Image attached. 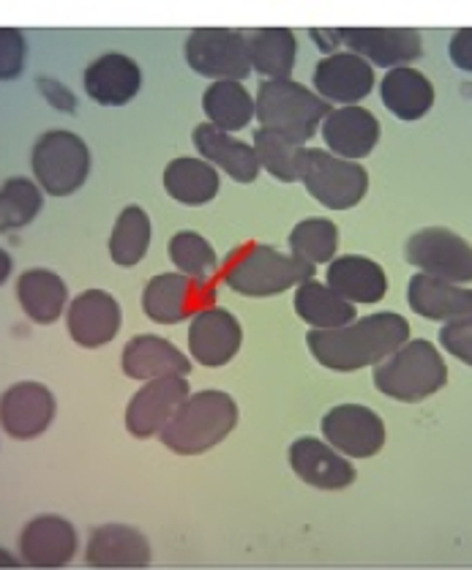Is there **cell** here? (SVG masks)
Instances as JSON below:
<instances>
[{
  "label": "cell",
  "mask_w": 472,
  "mask_h": 570,
  "mask_svg": "<svg viewBox=\"0 0 472 570\" xmlns=\"http://www.w3.org/2000/svg\"><path fill=\"white\" fill-rule=\"evenodd\" d=\"M77 554V530L69 519L45 513L30 519L20 532V557L30 568H63Z\"/></svg>",
  "instance_id": "obj_20"
},
{
  "label": "cell",
  "mask_w": 472,
  "mask_h": 570,
  "mask_svg": "<svg viewBox=\"0 0 472 570\" xmlns=\"http://www.w3.org/2000/svg\"><path fill=\"white\" fill-rule=\"evenodd\" d=\"M445 382L448 366L443 355L426 338H407L396 353H391L374 368L377 391L393 402L404 404H417L434 396L437 391H443Z\"/></svg>",
  "instance_id": "obj_4"
},
{
  "label": "cell",
  "mask_w": 472,
  "mask_h": 570,
  "mask_svg": "<svg viewBox=\"0 0 472 570\" xmlns=\"http://www.w3.org/2000/svg\"><path fill=\"white\" fill-rule=\"evenodd\" d=\"M85 94L101 107H126L142 88V71L137 60L124 52H107L96 58L82 75Z\"/></svg>",
  "instance_id": "obj_21"
},
{
  "label": "cell",
  "mask_w": 472,
  "mask_h": 570,
  "mask_svg": "<svg viewBox=\"0 0 472 570\" xmlns=\"http://www.w3.org/2000/svg\"><path fill=\"white\" fill-rule=\"evenodd\" d=\"M90 568H145L150 562V543L129 524H101L85 549Z\"/></svg>",
  "instance_id": "obj_25"
},
{
  "label": "cell",
  "mask_w": 472,
  "mask_h": 570,
  "mask_svg": "<svg viewBox=\"0 0 472 570\" xmlns=\"http://www.w3.org/2000/svg\"><path fill=\"white\" fill-rule=\"evenodd\" d=\"M167 254L173 259V265L186 276L195 278H214V273L219 271V257H216L214 246L195 233V229H180L169 238Z\"/></svg>",
  "instance_id": "obj_37"
},
{
  "label": "cell",
  "mask_w": 472,
  "mask_h": 570,
  "mask_svg": "<svg viewBox=\"0 0 472 570\" xmlns=\"http://www.w3.org/2000/svg\"><path fill=\"white\" fill-rule=\"evenodd\" d=\"M380 120L374 118L372 109L361 105H338L331 107L325 115L319 135L325 139V148L342 159L361 161L377 148L380 142Z\"/></svg>",
  "instance_id": "obj_19"
},
{
  "label": "cell",
  "mask_w": 472,
  "mask_h": 570,
  "mask_svg": "<svg viewBox=\"0 0 472 570\" xmlns=\"http://www.w3.org/2000/svg\"><path fill=\"white\" fill-rule=\"evenodd\" d=\"M238 426V404L224 391H197L189 393L178 412L161 429V442L167 451L178 456H199L210 448L222 445L233 429Z\"/></svg>",
  "instance_id": "obj_2"
},
{
  "label": "cell",
  "mask_w": 472,
  "mask_h": 570,
  "mask_svg": "<svg viewBox=\"0 0 472 570\" xmlns=\"http://www.w3.org/2000/svg\"><path fill=\"white\" fill-rule=\"evenodd\" d=\"M186 63L205 80H240L252 75L249 41L233 28H197L186 36Z\"/></svg>",
  "instance_id": "obj_8"
},
{
  "label": "cell",
  "mask_w": 472,
  "mask_h": 570,
  "mask_svg": "<svg viewBox=\"0 0 472 570\" xmlns=\"http://www.w3.org/2000/svg\"><path fill=\"white\" fill-rule=\"evenodd\" d=\"M301 184L328 210H350L366 197L368 173L361 161L342 159L323 148H306Z\"/></svg>",
  "instance_id": "obj_7"
},
{
  "label": "cell",
  "mask_w": 472,
  "mask_h": 570,
  "mask_svg": "<svg viewBox=\"0 0 472 570\" xmlns=\"http://www.w3.org/2000/svg\"><path fill=\"white\" fill-rule=\"evenodd\" d=\"M124 314L118 301L105 289H85L66 308V327L71 342L85 350H99L118 336Z\"/></svg>",
  "instance_id": "obj_16"
},
{
  "label": "cell",
  "mask_w": 472,
  "mask_h": 570,
  "mask_svg": "<svg viewBox=\"0 0 472 570\" xmlns=\"http://www.w3.org/2000/svg\"><path fill=\"white\" fill-rule=\"evenodd\" d=\"M28 45L22 30L0 28V82H11L26 71Z\"/></svg>",
  "instance_id": "obj_38"
},
{
  "label": "cell",
  "mask_w": 472,
  "mask_h": 570,
  "mask_svg": "<svg viewBox=\"0 0 472 570\" xmlns=\"http://www.w3.org/2000/svg\"><path fill=\"white\" fill-rule=\"evenodd\" d=\"M295 314L312 327H338L355 320V303L338 295L328 282H308L295 287Z\"/></svg>",
  "instance_id": "obj_31"
},
{
  "label": "cell",
  "mask_w": 472,
  "mask_h": 570,
  "mask_svg": "<svg viewBox=\"0 0 472 570\" xmlns=\"http://www.w3.org/2000/svg\"><path fill=\"white\" fill-rule=\"evenodd\" d=\"M440 344L456 361L468 363L472 368V314L470 317L448 320L445 327H440Z\"/></svg>",
  "instance_id": "obj_39"
},
{
  "label": "cell",
  "mask_w": 472,
  "mask_h": 570,
  "mask_svg": "<svg viewBox=\"0 0 472 570\" xmlns=\"http://www.w3.org/2000/svg\"><path fill=\"white\" fill-rule=\"evenodd\" d=\"M380 99L393 118L413 124L434 107V85L410 63L393 66L380 82Z\"/></svg>",
  "instance_id": "obj_26"
},
{
  "label": "cell",
  "mask_w": 472,
  "mask_h": 570,
  "mask_svg": "<svg viewBox=\"0 0 472 570\" xmlns=\"http://www.w3.org/2000/svg\"><path fill=\"white\" fill-rule=\"evenodd\" d=\"M448 58L456 69L472 75V28H462L451 36V45H448Z\"/></svg>",
  "instance_id": "obj_41"
},
{
  "label": "cell",
  "mask_w": 472,
  "mask_h": 570,
  "mask_svg": "<svg viewBox=\"0 0 472 570\" xmlns=\"http://www.w3.org/2000/svg\"><path fill=\"white\" fill-rule=\"evenodd\" d=\"M410 338V323L402 314H368L338 327H312L306 333L308 353L331 372H361L377 366Z\"/></svg>",
  "instance_id": "obj_1"
},
{
  "label": "cell",
  "mask_w": 472,
  "mask_h": 570,
  "mask_svg": "<svg viewBox=\"0 0 472 570\" xmlns=\"http://www.w3.org/2000/svg\"><path fill=\"white\" fill-rule=\"evenodd\" d=\"M252 71L265 80H287L298 58V39L289 28H259L246 33Z\"/></svg>",
  "instance_id": "obj_30"
},
{
  "label": "cell",
  "mask_w": 472,
  "mask_h": 570,
  "mask_svg": "<svg viewBox=\"0 0 472 570\" xmlns=\"http://www.w3.org/2000/svg\"><path fill=\"white\" fill-rule=\"evenodd\" d=\"M216 303V284L186 273H159L142 289L145 317L159 325H175L195 317Z\"/></svg>",
  "instance_id": "obj_9"
},
{
  "label": "cell",
  "mask_w": 472,
  "mask_h": 570,
  "mask_svg": "<svg viewBox=\"0 0 472 570\" xmlns=\"http://www.w3.org/2000/svg\"><path fill=\"white\" fill-rule=\"evenodd\" d=\"M205 118L224 131H240L254 120V96L240 80H214L203 94Z\"/></svg>",
  "instance_id": "obj_32"
},
{
  "label": "cell",
  "mask_w": 472,
  "mask_h": 570,
  "mask_svg": "<svg viewBox=\"0 0 472 570\" xmlns=\"http://www.w3.org/2000/svg\"><path fill=\"white\" fill-rule=\"evenodd\" d=\"M325 442L350 459H372L385 445V423L372 407L338 404L323 415Z\"/></svg>",
  "instance_id": "obj_12"
},
{
  "label": "cell",
  "mask_w": 472,
  "mask_h": 570,
  "mask_svg": "<svg viewBox=\"0 0 472 570\" xmlns=\"http://www.w3.org/2000/svg\"><path fill=\"white\" fill-rule=\"evenodd\" d=\"M41 186L30 178H9L0 186V233L28 227L41 214Z\"/></svg>",
  "instance_id": "obj_35"
},
{
  "label": "cell",
  "mask_w": 472,
  "mask_h": 570,
  "mask_svg": "<svg viewBox=\"0 0 472 570\" xmlns=\"http://www.w3.org/2000/svg\"><path fill=\"white\" fill-rule=\"evenodd\" d=\"M317 265L263 244L235 248L224 263V284L246 298H274L314 278Z\"/></svg>",
  "instance_id": "obj_3"
},
{
  "label": "cell",
  "mask_w": 472,
  "mask_h": 570,
  "mask_svg": "<svg viewBox=\"0 0 472 570\" xmlns=\"http://www.w3.org/2000/svg\"><path fill=\"white\" fill-rule=\"evenodd\" d=\"M308 36H312L314 41H317L319 52L323 55H331L336 52L338 47H342V33H338V28H312L308 30Z\"/></svg>",
  "instance_id": "obj_42"
},
{
  "label": "cell",
  "mask_w": 472,
  "mask_h": 570,
  "mask_svg": "<svg viewBox=\"0 0 472 570\" xmlns=\"http://www.w3.org/2000/svg\"><path fill=\"white\" fill-rule=\"evenodd\" d=\"M36 85H39L41 96H45V99L50 101V107H56L58 112H69L71 115L77 109L75 94H71L66 85H60L58 80H50V77H39Z\"/></svg>",
  "instance_id": "obj_40"
},
{
  "label": "cell",
  "mask_w": 472,
  "mask_h": 570,
  "mask_svg": "<svg viewBox=\"0 0 472 570\" xmlns=\"http://www.w3.org/2000/svg\"><path fill=\"white\" fill-rule=\"evenodd\" d=\"M17 566V557H11L9 551L0 549V568H14Z\"/></svg>",
  "instance_id": "obj_44"
},
{
  "label": "cell",
  "mask_w": 472,
  "mask_h": 570,
  "mask_svg": "<svg viewBox=\"0 0 472 570\" xmlns=\"http://www.w3.org/2000/svg\"><path fill=\"white\" fill-rule=\"evenodd\" d=\"M338 33L342 47L380 69L413 63L423 55V39L415 28H338Z\"/></svg>",
  "instance_id": "obj_17"
},
{
  "label": "cell",
  "mask_w": 472,
  "mask_h": 570,
  "mask_svg": "<svg viewBox=\"0 0 472 570\" xmlns=\"http://www.w3.org/2000/svg\"><path fill=\"white\" fill-rule=\"evenodd\" d=\"M56 396L41 382H14L0 393V429L11 440H36L56 421Z\"/></svg>",
  "instance_id": "obj_11"
},
{
  "label": "cell",
  "mask_w": 472,
  "mask_h": 570,
  "mask_svg": "<svg viewBox=\"0 0 472 570\" xmlns=\"http://www.w3.org/2000/svg\"><path fill=\"white\" fill-rule=\"evenodd\" d=\"M17 301L36 325H52L69 306V287L58 273L30 268L17 278Z\"/></svg>",
  "instance_id": "obj_29"
},
{
  "label": "cell",
  "mask_w": 472,
  "mask_h": 570,
  "mask_svg": "<svg viewBox=\"0 0 472 570\" xmlns=\"http://www.w3.org/2000/svg\"><path fill=\"white\" fill-rule=\"evenodd\" d=\"M338 229L331 218H304L289 233V254L312 265H325L336 257Z\"/></svg>",
  "instance_id": "obj_36"
},
{
  "label": "cell",
  "mask_w": 472,
  "mask_h": 570,
  "mask_svg": "<svg viewBox=\"0 0 472 570\" xmlns=\"http://www.w3.org/2000/svg\"><path fill=\"white\" fill-rule=\"evenodd\" d=\"M120 368L129 380L189 377L191 361L161 336H135L120 353Z\"/></svg>",
  "instance_id": "obj_23"
},
{
  "label": "cell",
  "mask_w": 472,
  "mask_h": 570,
  "mask_svg": "<svg viewBox=\"0 0 472 570\" xmlns=\"http://www.w3.org/2000/svg\"><path fill=\"white\" fill-rule=\"evenodd\" d=\"M404 257L413 268L453 284L472 282V246L448 227H423L407 238Z\"/></svg>",
  "instance_id": "obj_10"
},
{
  "label": "cell",
  "mask_w": 472,
  "mask_h": 570,
  "mask_svg": "<svg viewBox=\"0 0 472 570\" xmlns=\"http://www.w3.org/2000/svg\"><path fill=\"white\" fill-rule=\"evenodd\" d=\"M191 139H195L197 154L214 164L216 169H222L224 175H229L235 184H254L257 180V150H254V145L235 137L233 131H224L210 120H205V124L195 126Z\"/></svg>",
  "instance_id": "obj_22"
},
{
  "label": "cell",
  "mask_w": 472,
  "mask_h": 570,
  "mask_svg": "<svg viewBox=\"0 0 472 570\" xmlns=\"http://www.w3.org/2000/svg\"><path fill=\"white\" fill-rule=\"evenodd\" d=\"M150 238H154V227H150V216L145 214L139 205H129L120 210L115 218V227L110 235V257L120 268H135L142 263L148 254Z\"/></svg>",
  "instance_id": "obj_33"
},
{
  "label": "cell",
  "mask_w": 472,
  "mask_h": 570,
  "mask_svg": "<svg viewBox=\"0 0 472 570\" xmlns=\"http://www.w3.org/2000/svg\"><path fill=\"white\" fill-rule=\"evenodd\" d=\"M254 150H257L259 167L268 169L276 180L282 184H298L301 180V167H304V154L306 148L295 139L278 135V131L263 129L259 126L254 131Z\"/></svg>",
  "instance_id": "obj_34"
},
{
  "label": "cell",
  "mask_w": 472,
  "mask_h": 570,
  "mask_svg": "<svg viewBox=\"0 0 472 570\" xmlns=\"http://www.w3.org/2000/svg\"><path fill=\"white\" fill-rule=\"evenodd\" d=\"M328 112L331 101L289 77L287 80H265L254 96V118L259 120V126L301 145L317 135Z\"/></svg>",
  "instance_id": "obj_5"
},
{
  "label": "cell",
  "mask_w": 472,
  "mask_h": 570,
  "mask_svg": "<svg viewBox=\"0 0 472 570\" xmlns=\"http://www.w3.org/2000/svg\"><path fill=\"white\" fill-rule=\"evenodd\" d=\"M325 282L353 303H380L389 293V276L383 265L363 254H344L331 259Z\"/></svg>",
  "instance_id": "obj_27"
},
{
  "label": "cell",
  "mask_w": 472,
  "mask_h": 570,
  "mask_svg": "<svg viewBox=\"0 0 472 570\" xmlns=\"http://www.w3.org/2000/svg\"><path fill=\"white\" fill-rule=\"evenodd\" d=\"M314 90L331 105H361L374 90V66L358 52H331L314 66Z\"/></svg>",
  "instance_id": "obj_15"
},
{
  "label": "cell",
  "mask_w": 472,
  "mask_h": 570,
  "mask_svg": "<svg viewBox=\"0 0 472 570\" xmlns=\"http://www.w3.org/2000/svg\"><path fill=\"white\" fill-rule=\"evenodd\" d=\"M191 387L186 377H156L145 380V385L135 393L126 407V429L137 440L159 436L169 417L178 412L180 404L189 399Z\"/></svg>",
  "instance_id": "obj_13"
},
{
  "label": "cell",
  "mask_w": 472,
  "mask_h": 570,
  "mask_svg": "<svg viewBox=\"0 0 472 570\" xmlns=\"http://www.w3.org/2000/svg\"><path fill=\"white\" fill-rule=\"evenodd\" d=\"M11 276V257L0 248V284H6V278Z\"/></svg>",
  "instance_id": "obj_43"
},
{
  "label": "cell",
  "mask_w": 472,
  "mask_h": 570,
  "mask_svg": "<svg viewBox=\"0 0 472 570\" xmlns=\"http://www.w3.org/2000/svg\"><path fill=\"white\" fill-rule=\"evenodd\" d=\"M407 303L417 317L448 323V320L470 317L472 289L462 287V284L445 282V278L429 276V273L421 271L410 278Z\"/></svg>",
  "instance_id": "obj_24"
},
{
  "label": "cell",
  "mask_w": 472,
  "mask_h": 570,
  "mask_svg": "<svg viewBox=\"0 0 472 570\" xmlns=\"http://www.w3.org/2000/svg\"><path fill=\"white\" fill-rule=\"evenodd\" d=\"M165 191L175 203L199 208V205L214 203L216 194L222 189L219 169L208 159H195V156H180L165 167Z\"/></svg>",
  "instance_id": "obj_28"
},
{
  "label": "cell",
  "mask_w": 472,
  "mask_h": 570,
  "mask_svg": "<svg viewBox=\"0 0 472 570\" xmlns=\"http://www.w3.org/2000/svg\"><path fill=\"white\" fill-rule=\"evenodd\" d=\"M240 344H244V327L227 308H219L214 303L191 317L189 353L199 366H227L240 353Z\"/></svg>",
  "instance_id": "obj_14"
},
{
  "label": "cell",
  "mask_w": 472,
  "mask_h": 570,
  "mask_svg": "<svg viewBox=\"0 0 472 570\" xmlns=\"http://www.w3.org/2000/svg\"><path fill=\"white\" fill-rule=\"evenodd\" d=\"M30 169L41 191L50 197H71L90 175V148L75 131L50 129L36 139Z\"/></svg>",
  "instance_id": "obj_6"
},
{
  "label": "cell",
  "mask_w": 472,
  "mask_h": 570,
  "mask_svg": "<svg viewBox=\"0 0 472 570\" xmlns=\"http://www.w3.org/2000/svg\"><path fill=\"white\" fill-rule=\"evenodd\" d=\"M289 466L301 481L314 489L338 491L355 483V466L350 456L317 436H298L289 445Z\"/></svg>",
  "instance_id": "obj_18"
}]
</instances>
